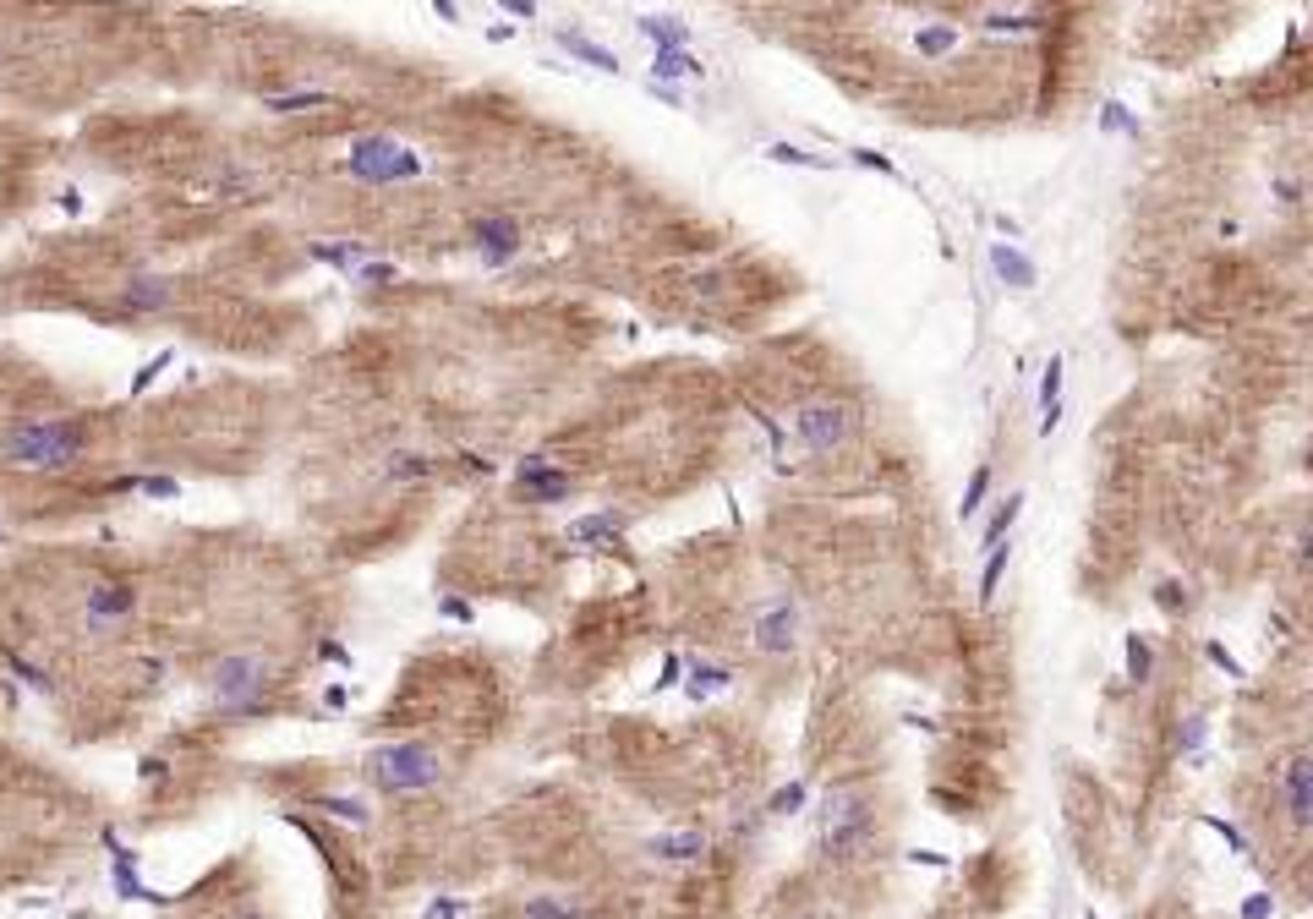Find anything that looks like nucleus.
<instances>
[{
    "mask_svg": "<svg viewBox=\"0 0 1313 919\" xmlns=\"http://www.w3.org/2000/svg\"><path fill=\"white\" fill-rule=\"evenodd\" d=\"M1204 739H1210V717H1204V712L1182 717V728H1177V755H1188V761H1199Z\"/></svg>",
    "mask_w": 1313,
    "mask_h": 919,
    "instance_id": "nucleus-30",
    "label": "nucleus"
},
{
    "mask_svg": "<svg viewBox=\"0 0 1313 919\" xmlns=\"http://www.w3.org/2000/svg\"><path fill=\"white\" fill-rule=\"evenodd\" d=\"M526 919H586V914L564 898H526Z\"/></svg>",
    "mask_w": 1313,
    "mask_h": 919,
    "instance_id": "nucleus-35",
    "label": "nucleus"
},
{
    "mask_svg": "<svg viewBox=\"0 0 1313 919\" xmlns=\"http://www.w3.org/2000/svg\"><path fill=\"white\" fill-rule=\"evenodd\" d=\"M323 104H334V93H323V88H296V93H274V99H263V110H274V115H301V110H323Z\"/></svg>",
    "mask_w": 1313,
    "mask_h": 919,
    "instance_id": "nucleus-21",
    "label": "nucleus"
},
{
    "mask_svg": "<svg viewBox=\"0 0 1313 919\" xmlns=\"http://www.w3.org/2000/svg\"><path fill=\"white\" fill-rule=\"evenodd\" d=\"M170 362H176V351H154V356H148L143 367L132 372V389H126V394H132V400H137V394H148V389H154V383H159V372H165Z\"/></svg>",
    "mask_w": 1313,
    "mask_h": 919,
    "instance_id": "nucleus-33",
    "label": "nucleus"
},
{
    "mask_svg": "<svg viewBox=\"0 0 1313 919\" xmlns=\"http://www.w3.org/2000/svg\"><path fill=\"white\" fill-rule=\"evenodd\" d=\"M553 44H559L569 61L591 66V72H613V77H619V55L602 50V44L591 39V33H580V28H559V33H553Z\"/></svg>",
    "mask_w": 1313,
    "mask_h": 919,
    "instance_id": "nucleus-14",
    "label": "nucleus"
},
{
    "mask_svg": "<svg viewBox=\"0 0 1313 919\" xmlns=\"http://www.w3.org/2000/svg\"><path fill=\"white\" fill-rule=\"evenodd\" d=\"M515 493L526 498V504H564L569 498V471H559L548 455H531L515 471Z\"/></svg>",
    "mask_w": 1313,
    "mask_h": 919,
    "instance_id": "nucleus-11",
    "label": "nucleus"
},
{
    "mask_svg": "<svg viewBox=\"0 0 1313 919\" xmlns=\"http://www.w3.org/2000/svg\"><path fill=\"white\" fill-rule=\"evenodd\" d=\"M1204 657H1210L1215 668L1226 673V679H1237V684L1248 679V668H1242V662H1237V657H1231V651H1226V641H1204Z\"/></svg>",
    "mask_w": 1313,
    "mask_h": 919,
    "instance_id": "nucleus-38",
    "label": "nucleus"
},
{
    "mask_svg": "<svg viewBox=\"0 0 1313 919\" xmlns=\"http://www.w3.org/2000/svg\"><path fill=\"white\" fill-rule=\"evenodd\" d=\"M0 66H6V50H0Z\"/></svg>",
    "mask_w": 1313,
    "mask_h": 919,
    "instance_id": "nucleus-63",
    "label": "nucleus"
},
{
    "mask_svg": "<svg viewBox=\"0 0 1313 919\" xmlns=\"http://www.w3.org/2000/svg\"><path fill=\"white\" fill-rule=\"evenodd\" d=\"M356 279H362V285H389V279H400V269H394V263H362Z\"/></svg>",
    "mask_w": 1313,
    "mask_h": 919,
    "instance_id": "nucleus-44",
    "label": "nucleus"
},
{
    "mask_svg": "<svg viewBox=\"0 0 1313 919\" xmlns=\"http://www.w3.org/2000/svg\"><path fill=\"white\" fill-rule=\"evenodd\" d=\"M766 159H772V165H794V170H832V159L810 154V148H799V143H772Z\"/></svg>",
    "mask_w": 1313,
    "mask_h": 919,
    "instance_id": "nucleus-29",
    "label": "nucleus"
},
{
    "mask_svg": "<svg viewBox=\"0 0 1313 919\" xmlns=\"http://www.w3.org/2000/svg\"><path fill=\"white\" fill-rule=\"evenodd\" d=\"M115 301H121V312H132V318H159V312L176 307V279H165V274H132V279H121Z\"/></svg>",
    "mask_w": 1313,
    "mask_h": 919,
    "instance_id": "nucleus-10",
    "label": "nucleus"
},
{
    "mask_svg": "<svg viewBox=\"0 0 1313 919\" xmlns=\"http://www.w3.org/2000/svg\"><path fill=\"white\" fill-rule=\"evenodd\" d=\"M646 848H652L657 859H668V865H690V859L706 854V837L701 832H657Z\"/></svg>",
    "mask_w": 1313,
    "mask_h": 919,
    "instance_id": "nucleus-17",
    "label": "nucleus"
},
{
    "mask_svg": "<svg viewBox=\"0 0 1313 919\" xmlns=\"http://www.w3.org/2000/svg\"><path fill=\"white\" fill-rule=\"evenodd\" d=\"M761 427H766V438H772V449L783 455V433H777V422H772V416H761Z\"/></svg>",
    "mask_w": 1313,
    "mask_h": 919,
    "instance_id": "nucleus-59",
    "label": "nucleus"
},
{
    "mask_svg": "<svg viewBox=\"0 0 1313 919\" xmlns=\"http://www.w3.org/2000/svg\"><path fill=\"white\" fill-rule=\"evenodd\" d=\"M952 44H958V28H920L914 33V50L920 55H947Z\"/></svg>",
    "mask_w": 1313,
    "mask_h": 919,
    "instance_id": "nucleus-36",
    "label": "nucleus"
},
{
    "mask_svg": "<svg viewBox=\"0 0 1313 919\" xmlns=\"http://www.w3.org/2000/svg\"><path fill=\"white\" fill-rule=\"evenodd\" d=\"M345 701H351V695H345V690H340V684H334V690H329V695H323V706H329V712H345Z\"/></svg>",
    "mask_w": 1313,
    "mask_h": 919,
    "instance_id": "nucleus-55",
    "label": "nucleus"
},
{
    "mask_svg": "<svg viewBox=\"0 0 1313 919\" xmlns=\"http://www.w3.org/2000/svg\"><path fill=\"white\" fill-rule=\"evenodd\" d=\"M318 810L323 816H334V821H351V827H367V805L356 794H323Z\"/></svg>",
    "mask_w": 1313,
    "mask_h": 919,
    "instance_id": "nucleus-31",
    "label": "nucleus"
},
{
    "mask_svg": "<svg viewBox=\"0 0 1313 919\" xmlns=\"http://www.w3.org/2000/svg\"><path fill=\"white\" fill-rule=\"evenodd\" d=\"M635 33H641L652 50H690V28H684L679 17H657V11H646V17H635Z\"/></svg>",
    "mask_w": 1313,
    "mask_h": 919,
    "instance_id": "nucleus-16",
    "label": "nucleus"
},
{
    "mask_svg": "<svg viewBox=\"0 0 1313 919\" xmlns=\"http://www.w3.org/2000/svg\"><path fill=\"white\" fill-rule=\"evenodd\" d=\"M444 613H449V619H460V624H471V608H466V602H455V597L444 602Z\"/></svg>",
    "mask_w": 1313,
    "mask_h": 919,
    "instance_id": "nucleus-56",
    "label": "nucleus"
},
{
    "mask_svg": "<svg viewBox=\"0 0 1313 919\" xmlns=\"http://www.w3.org/2000/svg\"><path fill=\"white\" fill-rule=\"evenodd\" d=\"M460 914H466V898H433L422 909V919H460Z\"/></svg>",
    "mask_w": 1313,
    "mask_h": 919,
    "instance_id": "nucleus-43",
    "label": "nucleus"
},
{
    "mask_svg": "<svg viewBox=\"0 0 1313 919\" xmlns=\"http://www.w3.org/2000/svg\"><path fill=\"white\" fill-rule=\"evenodd\" d=\"M728 684H734V673H728V668H717V662H695L684 690H690V701H706V695L728 690Z\"/></svg>",
    "mask_w": 1313,
    "mask_h": 919,
    "instance_id": "nucleus-25",
    "label": "nucleus"
},
{
    "mask_svg": "<svg viewBox=\"0 0 1313 919\" xmlns=\"http://www.w3.org/2000/svg\"><path fill=\"white\" fill-rule=\"evenodd\" d=\"M236 919H263V914H236Z\"/></svg>",
    "mask_w": 1313,
    "mask_h": 919,
    "instance_id": "nucleus-60",
    "label": "nucleus"
},
{
    "mask_svg": "<svg viewBox=\"0 0 1313 919\" xmlns=\"http://www.w3.org/2000/svg\"><path fill=\"white\" fill-rule=\"evenodd\" d=\"M1155 602H1160V608H1166V613H1182V608H1188V597H1182V591L1171 586V580H1166V586L1155 591Z\"/></svg>",
    "mask_w": 1313,
    "mask_h": 919,
    "instance_id": "nucleus-49",
    "label": "nucleus"
},
{
    "mask_svg": "<svg viewBox=\"0 0 1313 919\" xmlns=\"http://www.w3.org/2000/svg\"><path fill=\"white\" fill-rule=\"evenodd\" d=\"M679 673H684V657H679V651H668V657H662V673H657V690H673V684H679Z\"/></svg>",
    "mask_w": 1313,
    "mask_h": 919,
    "instance_id": "nucleus-46",
    "label": "nucleus"
},
{
    "mask_svg": "<svg viewBox=\"0 0 1313 919\" xmlns=\"http://www.w3.org/2000/svg\"><path fill=\"white\" fill-rule=\"evenodd\" d=\"M991 269H996L1002 285H1013V290H1034V285H1040L1034 258H1029V252H1018L1013 241H996V247H991Z\"/></svg>",
    "mask_w": 1313,
    "mask_h": 919,
    "instance_id": "nucleus-15",
    "label": "nucleus"
},
{
    "mask_svg": "<svg viewBox=\"0 0 1313 919\" xmlns=\"http://www.w3.org/2000/svg\"><path fill=\"white\" fill-rule=\"evenodd\" d=\"M624 526H630L624 515L602 509V515H580V520H569L564 542H575V548H619V542H624Z\"/></svg>",
    "mask_w": 1313,
    "mask_h": 919,
    "instance_id": "nucleus-12",
    "label": "nucleus"
},
{
    "mask_svg": "<svg viewBox=\"0 0 1313 919\" xmlns=\"http://www.w3.org/2000/svg\"><path fill=\"white\" fill-rule=\"evenodd\" d=\"M258 192V176H252V170H219V181H214V197L219 203H247V197Z\"/></svg>",
    "mask_w": 1313,
    "mask_h": 919,
    "instance_id": "nucleus-26",
    "label": "nucleus"
},
{
    "mask_svg": "<svg viewBox=\"0 0 1313 919\" xmlns=\"http://www.w3.org/2000/svg\"><path fill=\"white\" fill-rule=\"evenodd\" d=\"M345 170L362 181H411V176H422V159L411 148L389 143V137H356Z\"/></svg>",
    "mask_w": 1313,
    "mask_h": 919,
    "instance_id": "nucleus-6",
    "label": "nucleus"
},
{
    "mask_svg": "<svg viewBox=\"0 0 1313 919\" xmlns=\"http://www.w3.org/2000/svg\"><path fill=\"white\" fill-rule=\"evenodd\" d=\"M1007 558H1013V537H1007V542H996V548H985V569H980V602H996V586H1002V575H1007Z\"/></svg>",
    "mask_w": 1313,
    "mask_h": 919,
    "instance_id": "nucleus-23",
    "label": "nucleus"
},
{
    "mask_svg": "<svg viewBox=\"0 0 1313 919\" xmlns=\"http://www.w3.org/2000/svg\"><path fill=\"white\" fill-rule=\"evenodd\" d=\"M1100 132H1106V137H1117V132L1138 137V115L1127 110L1122 99H1106V104H1100Z\"/></svg>",
    "mask_w": 1313,
    "mask_h": 919,
    "instance_id": "nucleus-32",
    "label": "nucleus"
},
{
    "mask_svg": "<svg viewBox=\"0 0 1313 919\" xmlns=\"http://www.w3.org/2000/svg\"><path fill=\"white\" fill-rule=\"evenodd\" d=\"M985 493H991V465H974V476L963 482V498H958V520H974L985 509Z\"/></svg>",
    "mask_w": 1313,
    "mask_h": 919,
    "instance_id": "nucleus-28",
    "label": "nucleus"
},
{
    "mask_svg": "<svg viewBox=\"0 0 1313 919\" xmlns=\"http://www.w3.org/2000/svg\"><path fill=\"white\" fill-rule=\"evenodd\" d=\"M471 241H476V252H482L487 269H504V263H515L520 252H526V230H520L509 214L476 219V225H471Z\"/></svg>",
    "mask_w": 1313,
    "mask_h": 919,
    "instance_id": "nucleus-8",
    "label": "nucleus"
},
{
    "mask_svg": "<svg viewBox=\"0 0 1313 919\" xmlns=\"http://www.w3.org/2000/svg\"><path fill=\"white\" fill-rule=\"evenodd\" d=\"M137 613V591L126 586V580H94L88 586V597H83V619H88V630L94 635H110V630H121L126 619Z\"/></svg>",
    "mask_w": 1313,
    "mask_h": 919,
    "instance_id": "nucleus-7",
    "label": "nucleus"
},
{
    "mask_svg": "<svg viewBox=\"0 0 1313 919\" xmlns=\"http://www.w3.org/2000/svg\"><path fill=\"white\" fill-rule=\"evenodd\" d=\"M794 433L810 455H838L848 433H854V411L843 400H805L794 411Z\"/></svg>",
    "mask_w": 1313,
    "mask_h": 919,
    "instance_id": "nucleus-5",
    "label": "nucleus"
},
{
    "mask_svg": "<svg viewBox=\"0 0 1313 919\" xmlns=\"http://www.w3.org/2000/svg\"><path fill=\"white\" fill-rule=\"evenodd\" d=\"M115 493H143V498L170 504V498H181V482H176V476H121V482H115Z\"/></svg>",
    "mask_w": 1313,
    "mask_h": 919,
    "instance_id": "nucleus-24",
    "label": "nucleus"
},
{
    "mask_svg": "<svg viewBox=\"0 0 1313 919\" xmlns=\"http://www.w3.org/2000/svg\"><path fill=\"white\" fill-rule=\"evenodd\" d=\"M438 22H460V0H433Z\"/></svg>",
    "mask_w": 1313,
    "mask_h": 919,
    "instance_id": "nucleus-53",
    "label": "nucleus"
},
{
    "mask_svg": "<svg viewBox=\"0 0 1313 919\" xmlns=\"http://www.w3.org/2000/svg\"><path fill=\"white\" fill-rule=\"evenodd\" d=\"M0 548H6V531H0Z\"/></svg>",
    "mask_w": 1313,
    "mask_h": 919,
    "instance_id": "nucleus-62",
    "label": "nucleus"
},
{
    "mask_svg": "<svg viewBox=\"0 0 1313 919\" xmlns=\"http://www.w3.org/2000/svg\"><path fill=\"white\" fill-rule=\"evenodd\" d=\"M367 777H373L389 799L427 794V788H438V777H444V761H438L433 744L405 739V744H383V750L367 755Z\"/></svg>",
    "mask_w": 1313,
    "mask_h": 919,
    "instance_id": "nucleus-2",
    "label": "nucleus"
},
{
    "mask_svg": "<svg viewBox=\"0 0 1313 919\" xmlns=\"http://www.w3.org/2000/svg\"><path fill=\"white\" fill-rule=\"evenodd\" d=\"M466 471H476V476H493V460H482V455H466Z\"/></svg>",
    "mask_w": 1313,
    "mask_h": 919,
    "instance_id": "nucleus-58",
    "label": "nucleus"
},
{
    "mask_svg": "<svg viewBox=\"0 0 1313 919\" xmlns=\"http://www.w3.org/2000/svg\"><path fill=\"white\" fill-rule=\"evenodd\" d=\"M88 455V422L77 416H33V422H11L0 433V460L17 471H72Z\"/></svg>",
    "mask_w": 1313,
    "mask_h": 919,
    "instance_id": "nucleus-1",
    "label": "nucleus"
},
{
    "mask_svg": "<svg viewBox=\"0 0 1313 919\" xmlns=\"http://www.w3.org/2000/svg\"><path fill=\"white\" fill-rule=\"evenodd\" d=\"M1051 400H1062V356H1051L1040 372V405H1051Z\"/></svg>",
    "mask_w": 1313,
    "mask_h": 919,
    "instance_id": "nucleus-41",
    "label": "nucleus"
},
{
    "mask_svg": "<svg viewBox=\"0 0 1313 919\" xmlns=\"http://www.w3.org/2000/svg\"><path fill=\"white\" fill-rule=\"evenodd\" d=\"M646 88H652V99H662L668 110H679V104H684L679 93H673V83H646Z\"/></svg>",
    "mask_w": 1313,
    "mask_h": 919,
    "instance_id": "nucleus-52",
    "label": "nucleus"
},
{
    "mask_svg": "<svg viewBox=\"0 0 1313 919\" xmlns=\"http://www.w3.org/2000/svg\"><path fill=\"white\" fill-rule=\"evenodd\" d=\"M1056 427H1062V400H1051V405H1040V438H1051Z\"/></svg>",
    "mask_w": 1313,
    "mask_h": 919,
    "instance_id": "nucleus-48",
    "label": "nucleus"
},
{
    "mask_svg": "<svg viewBox=\"0 0 1313 919\" xmlns=\"http://www.w3.org/2000/svg\"><path fill=\"white\" fill-rule=\"evenodd\" d=\"M493 6L515 22H537V0H493Z\"/></svg>",
    "mask_w": 1313,
    "mask_h": 919,
    "instance_id": "nucleus-45",
    "label": "nucleus"
},
{
    "mask_svg": "<svg viewBox=\"0 0 1313 919\" xmlns=\"http://www.w3.org/2000/svg\"><path fill=\"white\" fill-rule=\"evenodd\" d=\"M1122 651H1127V679L1133 684H1149V673H1155V651H1149V635H1127L1122 641Z\"/></svg>",
    "mask_w": 1313,
    "mask_h": 919,
    "instance_id": "nucleus-27",
    "label": "nucleus"
},
{
    "mask_svg": "<svg viewBox=\"0 0 1313 919\" xmlns=\"http://www.w3.org/2000/svg\"><path fill=\"white\" fill-rule=\"evenodd\" d=\"M318 657H323V662H340V668H351V651H345L340 641H323V646H318Z\"/></svg>",
    "mask_w": 1313,
    "mask_h": 919,
    "instance_id": "nucleus-51",
    "label": "nucleus"
},
{
    "mask_svg": "<svg viewBox=\"0 0 1313 919\" xmlns=\"http://www.w3.org/2000/svg\"><path fill=\"white\" fill-rule=\"evenodd\" d=\"M1286 816H1292V827H1308L1313 821V761L1308 755H1292V761H1286Z\"/></svg>",
    "mask_w": 1313,
    "mask_h": 919,
    "instance_id": "nucleus-13",
    "label": "nucleus"
},
{
    "mask_svg": "<svg viewBox=\"0 0 1313 919\" xmlns=\"http://www.w3.org/2000/svg\"><path fill=\"white\" fill-rule=\"evenodd\" d=\"M870 832H876V816L859 794H832L827 810H821V848L832 859H859L870 848Z\"/></svg>",
    "mask_w": 1313,
    "mask_h": 919,
    "instance_id": "nucleus-4",
    "label": "nucleus"
},
{
    "mask_svg": "<svg viewBox=\"0 0 1313 919\" xmlns=\"http://www.w3.org/2000/svg\"><path fill=\"white\" fill-rule=\"evenodd\" d=\"M269 684H274V668L258 651H230V657H219L214 668H208V695H214V706L219 712H236V717L258 712Z\"/></svg>",
    "mask_w": 1313,
    "mask_h": 919,
    "instance_id": "nucleus-3",
    "label": "nucleus"
},
{
    "mask_svg": "<svg viewBox=\"0 0 1313 919\" xmlns=\"http://www.w3.org/2000/svg\"><path fill=\"white\" fill-rule=\"evenodd\" d=\"M487 39H493V44H509V39H515V22H493V28H487Z\"/></svg>",
    "mask_w": 1313,
    "mask_h": 919,
    "instance_id": "nucleus-54",
    "label": "nucleus"
},
{
    "mask_svg": "<svg viewBox=\"0 0 1313 919\" xmlns=\"http://www.w3.org/2000/svg\"><path fill=\"white\" fill-rule=\"evenodd\" d=\"M11 673H17L22 684H33V690H44V695H50V673H44L39 662H28L22 651H11Z\"/></svg>",
    "mask_w": 1313,
    "mask_h": 919,
    "instance_id": "nucleus-39",
    "label": "nucleus"
},
{
    "mask_svg": "<svg viewBox=\"0 0 1313 919\" xmlns=\"http://www.w3.org/2000/svg\"><path fill=\"white\" fill-rule=\"evenodd\" d=\"M805 799H810L805 783H783L772 799H766V810H772V816H799V810H805Z\"/></svg>",
    "mask_w": 1313,
    "mask_h": 919,
    "instance_id": "nucleus-34",
    "label": "nucleus"
},
{
    "mask_svg": "<svg viewBox=\"0 0 1313 919\" xmlns=\"http://www.w3.org/2000/svg\"><path fill=\"white\" fill-rule=\"evenodd\" d=\"M143 777H148V783H159V777H165V761H159V755H148V761H143Z\"/></svg>",
    "mask_w": 1313,
    "mask_h": 919,
    "instance_id": "nucleus-57",
    "label": "nucleus"
},
{
    "mask_svg": "<svg viewBox=\"0 0 1313 919\" xmlns=\"http://www.w3.org/2000/svg\"><path fill=\"white\" fill-rule=\"evenodd\" d=\"M1024 504H1029L1024 493H1007V498H1002V509L991 515V526H985L980 548H996V542H1007V537H1013V526H1018V515H1024Z\"/></svg>",
    "mask_w": 1313,
    "mask_h": 919,
    "instance_id": "nucleus-20",
    "label": "nucleus"
},
{
    "mask_svg": "<svg viewBox=\"0 0 1313 919\" xmlns=\"http://www.w3.org/2000/svg\"><path fill=\"white\" fill-rule=\"evenodd\" d=\"M1270 914H1275V898H1270V892H1253V898L1242 903V919H1270Z\"/></svg>",
    "mask_w": 1313,
    "mask_h": 919,
    "instance_id": "nucleus-47",
    "label": "nucleus"
},
{
    "mask_svg": "<svg viewBox=\"0 0 1313 919\" xmlns=\"http://www.w3.org/2000/svg\"><path fill=\"white\" fill-rule=\"evenodd\" d=\"M848 159H854L859 170H876V176H898V165H892L887 154H876V148H848Z\"/></svg>",
    "mask_w": 1313,
    "mask_h": 919,
    "instance_id": "nucleus-40",
    "label": "nucleus"
},
{
    "mask_svg": "<svg viewBox=\"0 0 1313 919\" xmlns=\"http://www.w3.org/2000/svg\"><path fill=\"white\" fill-rule=\"evenodd\" d=\"M1084 919H1100V914H1095V909H1089V914H1084Z\"/></svg>",
    "mask_w": 1313,
    "mask_h": 919,
    "instance_id": "nucleus-61",
    "label": "nucleus"
},
{
    "mask_svg": "<svg viewBox=\"0 0 1313 919\" xmlns=\"http://www.w3.org/2000/svg\"><path fill=\"white\" fill-rule=\"evenodd\" d=\"M1029 28H1040V22H1034V17H1007V11L985 17V33H1029Z\"/></svg>",
    "mask_w": 1313,
    "mask_h": 919,
    "instance_id": "nucleus-42",
    "label": "nucleus"
},
{
    "mask_svg": "<svg viewBox=\"0 0 1313 919\" xmlns=\"http://www.w3.org/2000/svg\"><path fill=\"white\" fill-rule=\"evenodd\" d=\"M799 641V608L788 597H777V602H766V608H755V651H766V657H788Z\"/></svg>",
    "mask_w": 1313,
    "mask_h": 919,
    "instance_id": "nucleus-9",
    "label": "nucleus"
},
{
    "mask_svg": "<svg viewBox=\"0 0 1313 919\" xmlns=\"http://www.w3.org/2000/svg\"><path fill=\"white\" fill-rule=\"evenodd\" d=\"M1199 827H1210L1215 837H1226V848H1231V854H1253V848H1248V837H1242V827H1237V821H1226V816H1199Z\"/></svg>",
    "mask_w": 1313,
    "mask_h": 919,
    "instance_id": "nucleus-37",
    "label": "nucleus"
},
{
    "mask_svg": "<svg viewBox=\"0 0 1313 919\" xmlns=\"http://www.w3.org/2000/svg\"><path fill=\"white\" fill-rule=\"evenodd\" d=\"M909 865H931V870H947L952 859H947V854H936V848H914V854H909Z\"/></svg>",
    "mask_w": 1313,
    "mask_h": 919,
    "instance_id": "nucleus-50",
    "label": "nucleus"
},
{
    "mask_svg": "<svg viewBox=\"0 0 1313 919\" xmlns=\"http://www.w3.org/2000/svg\"><path fill=\"white\" fill-rule=\"evenodd\" d=\"M679 77H706L701 55H690V50H657V55H652V83H679Z\"/></svg>",
    "mask_w": 1313,
    "mask_h": 919,
    "instance_id": "nucleus-18",
    "label": "nucleus"
},
{
    "mask_svg": "<svg viewBox=\"0 0 1313 919\" xmlns=\"http://www.w3.org/2000/svg\"><path fill=\"white\" fill-rule=\"evenodd\" d=\"M438 465L427 460V455H416V449H394L389 455V465H383V476H389V482H422V476H433Z\"/></svg>",
    "mask_w": 1313,
    "mask_h": 919,
    "instance_id": "nucleus-22",
    "label": "nucleus"
},
{
    "mask_svg": "<svg viewBox=\"0 0 1313 919\" xmlns=\"http://www.w3.org/2000/svg\"><path fill=\"white\" fill-rule=\"evenodd\" d=\"M307 258H318V263H329V269L351 274V269H362V263H367V247H356V241H307Z\"/></svg>",
    "mask_w": 1313,
    "mask_h": 919,
    "instance_id": "nucleus-19",
    "label": "nucleus"
}]
</instances>
